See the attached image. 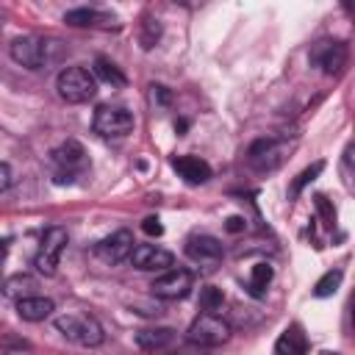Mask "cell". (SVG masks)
Wrapping results in <instances>:
<instances>
[{
  "instance_id": "obj_20",
  "label": "cell",
  "mask_w": 355,
  "mask_h": 355,
  "mask_svg": "<svg viewBox=\"0 0 355 355\" xmlns=\"http://www.w3.org/2000/svg\"><path fill=\"white\" fill-rule=\"evenodd\" d=\"M36 288V280L31 275H14L3 283V294L11 297V300H22V297H31Z\"/></svg>"
},
{
  "instance_id": "obj_23",
  "label": "cell",
  "mask_w": 355,
  "mask_h": 355,
  "mask_svg": "<svg viewBox=\"0 0 355 355\" xmlns=\"http://www.w3.org/2000/svg\"><path fill=\"white\" fill-rule=\"evenodd\" d=\"M341 280H344V272H341V269L324 272V275L316 280V286H313V297H330V294H336L338 286H341Z\"/></svg>"
},
{
  "instance_id": "obj_28",
  "label": "cell",
  "mask_w": 355,
  "mask_h": 355,
  "mask_svg": "<svg viewBox=\"0 0 355 355\" xmlns=\"http://www.w3.org/2000/svg\"><path fill=\"white\" fill-rule=\"evenodd\" d=\"M150 94H153V100L161 103V105H169V100H172V94H169L166 86H150Z\"/></svg>"
},
{
  "instance_id": "obj_15",
  "label": "cell",
  "mask_w": 355,
  "mask_h": 355,
  "mask_svg": "<svg viewBox=\"0 0 355 355\" xmlns=\"http://www.w3.org/2000/svg\"><path fill=\"white\" fill-rule=\"evenodd\" d=\"M53 311H55V302H53L50 297L31 294V297L17 300V313H19V319H25V322H44L47 316H53Z\"/></svg>"
},
{
  "instance_id": "obj_27",
  "label": "cell",
  "mask_w": 355,
  "mask_h": 355,
  "mask_svg": "<svg viewBox=\"0 0 355 355\" xmlns=\"http://www.w3.org/2000/svg\"><path fill=\"white\" fill-rule=\"evenodd\" d=\"M141 230H144L147 236H161V233H164V225H161L158 216H147V219L141 222Z\"/></svg>"
},
{
  "instance_id": "obj_3",
  "label": "cell",
  "mask_w": 355,
  "mask_h": 355,
  "mask_svg": "<svg viewBox=\"0 0 355 355\" xmlns=\"http://www.w3.org/2000/svg\"><path fill=\"white\" fill-rule=\"evenodd\" d=\"M186 338H189L194 347H200V349H214V347H222V344L230 341V324H227L219 313H205V311H202V313L189 324Z\"/></svg>"
},
{
  "instance_id": "obj_18",
  "label": "cell",
  "mask_w": 355,
  "mask_h": 355,
  "mask_svg": "<svg viewBox=\"0 0 355 355\" xmlns=\"http://www.w3.org/2000/svg\"><path fill=\"white\" fill-rule=\"evenodd\" d=\"M64 22L67 25H72V28H94V25H108V22H114V17H108V14H103V11H97V8H72V11H67L64 14Z\"/></svg>"
},
{
  "instance_id": "obj_4",
  "label": "cell",
  "mask_w": 355,
  "mask_h": 355,
  "mask_svg": "<svg viewBox=\"0 0 355 355\" xmlns=\"http://www.w3.org/2000/svg\"><path fill=\"white\" fill-rule=\"evenodd\" d=\"M67 241H69L67 227L53 225V227H47V230H44L42 244H39V252L33 255V266H36V272H39V275L50 277V275H55V272H58L61 252L67 250Z\"/></svg>"
},
{
  "instance_id": "obj_25",
  "label": "cell",
  "mask_w": 355,
  "mask_h": 355,
  "mask_svg": "<svg viewBox=\"0 0 355 355\" xmlns=\"http://www.w3.org/2000/svg\"><path fill=\"white\" fill-rule=\"evenodd\" d=\"M222 302H225L222 288H216V286H205V288L200 291V308H202L205 313H216V311L222 308Z\"/></svg>"
},
{
  "instance_id": "obj_21",
  "label": "cell",
  "mask_w": 355,
  "mask_h": 355,
  "mask_svg": "<svg viewBox=\"0 0 355 355\" xmlns=\"http://www.w3.org/2000/svg\"><path fill=\"white\" fill-rule=\"evenodd\" d=\"M161 39V22L153 17V14H144L141 22H139V44L144 50H153Z\"/></svg>"
},
{
  "instance_id": "obj_22",
  "label": "cell",
  "mask_w": 355,
  "mask_h": 355,
  "mask_svg": "<svg viewBox=\"0 0 355 355\" xmlns=\"http://www.w3.org/2000/svg\"><path fill=\"white\" fill-rule=\"evenodd\" d=\"M272 277H275V269L269 266V263H255L252 266V272H250V291L255 294V297H261L263 291H266V286L272 283Z\"/></svg>"
},
{
  "instance_id": "obj_26",
  "label": "cell",
  "mask_w": 355,
  "mask_h": 355,
  "mask_svg": "<svg viewBox=\"0 0 355 355\" xmlns=\"http://www.w3.org/2000/svg\"><path fill=\"white\" fill-rule=\"evenodd\" d=\"M316 208H319V214L324 216V225H333V222H336V208L327 202V197L319 194V197H316Z\"/></svg>"
},
{
  "instance_id": "obj_1",
  "label": "cell",
  "mask_w": 355,
  "mask_h": 355,
  "mask_svg": "<svg viewBox=\"0 0 355 355\" xmlns=\"http://www.w3.org/2000/svg\"><path fill=\"white\" fill-rule=\"evenodd\" d=\"M55 330L78 347H100L105 338L103 324L92 313H61L55 316Z\"/></svg>"
},
{
  "instance_id": "obj_30",
  "label": "cell",
  "mask_w": 355,
  "mask_h": 355,
  "mask_svg": "<svg viewBox=\"0 0 355 355\" xmlns=\"http://www.w3.org/2000/svg\"><path fill=\"white\" fill-rule=\"evenodd\" d=\"M225 227H227L230 233H239V230H244V219H241V216H230Z\"/></svg>"
},
{
  "instance_id": "obj_13",
  "label": "cell",
  "mask_w": 355,
  "mask_h": 355,
  "mask_svg": "<svg viewBox=\"0 0 355 355\" xmlns=\"http://www.w3.org/2000/svg\"><path fill=\"white\" fill-rule=\"evenodd\" d=\"M53 164L58 166V180H64V178L69 180L75 172H80L86 166V150L80 147V141L69 139L53 150Z\"/></svg>"
},
{
  "instance_id": "obj_33",
  "label": "cell",
  "mask_w": 355,
  "mask_h": 355,
  "mask_svg": "<svg viewBox=\"0 0 355 355\" xmlns=\"http://www.w3.org/2000/svg\"><path fill=\"white\" fill-rule=\"evenodd\" d=\"M3 355H22V352H3Z\"/></svg>"
},
{
  "instance_id": "obj_7",
  "label": "cell",
  "mask_w": 355,
  "mask_h": 355,
  "mask_svg": "<svg viewBox=\"0 0 355 355\" xmlns=\"http://www.w3.org/2000/svg\"><path fill=\"white\" fill-rule=\"evenodd\" d=\"M191 286H194V275L189 269H166L161 277L153 280L150 291L158 300H183L189 297Z\"/></svg>"
},
{
  "instance_id": "obj_9",
  "label": "cell",
  "mask_w": 355,
  "mask_h": 355,
  "mask_svg": "<svg viewBox=\"0 0 355 355\" xmlns=\"http://www.w3.org/2000/svg\"><path fill=\"white\" fill-rule=\"evenodd\" d=\"M133 247H136L133 233H130V230H116V233H111L108 239H103V241L94 247V252H97V258H100L103 263L116 266V263H122V261L130 258Z\"/></svg>"
},
{
  "instance_id": "obj_5",
  "label": "cell",
  "mask_w": 355,
  "mask_h": 355,
  "mask_svg": "<svg viewBox=\"0 0 355 355\" xmlns=\"http://www.w3.org/2000/svg\"><path fill=\"white\" fill-rule=\"evenodd\" d=\"M94 133H100L103 139H122L133 130V114L122 105H100L94 111L92 119Z\"/></svg>"
},
{
  "instance_id": "obj_6",
  "label": "cell",
  "mask_w": 355,
  "mask_h": 355,
  "mask_svg": "<svg viewBox=\"0 0 355 355\" xmlns=\"http://www.w3.org/2000/svg\"><path fill=\"white\" fill-rule=\"evenodd\" d=\"M288 153V144L280 141V139H258L247 147V164L255 169V172H272L283 164Z\"/></svg>"
},
{
  "instance_id": "obj_29",
  "label": "cell",
  "mask_w": 355,
  "mask_h": 355,
  "mask_svg": "<svg viewBox=\"0 0 355 355\" xmlns=\"http://www.w3.org/2000/svg\"><path fill=\"white\" fill-rule=\"evenodd\" d=\"M11 186V166L0 161V191H6Z\"/></svg>"
},
{
  "instance_id": "obj_24",
  "label": "cell",
  "mask_w": 355,
  "mask_h": 355,
  "mask_svg": "<svg viewBox=\"0 0 355 355\" xmlns=\"http://www.w3.org/2000/svg\"><path fill=\"white\" fill-rule=\"evenodd\" d=\"M324 169V161H313L308 169H302L297 178H294V183H291V197H300V191L311 183V180H316V175Z\"/></svg>"
},
{
  "instance_id": "obj_16",
  "label": "cell",
  "mask_w": 355,
  "mask_h": 355,
  "mask_svg": "<svg viewBox=\"0 0 355 355\" xmlns=\"http://www.w3.org/2000/svg\"><path fill=\"white\" fill-rule=\"evenodd\" d=\"M308 352V336L300 324H288L280 338L275 341V355H305Z\"/></svg>"
},
{
  "instance_id": "obj_19",
  "label": "cell",
  "mask_w": 355,
  "mask_h": 355,
  "mask_svg": "<svg viewBox=\"0 0 355 355\" xmlns=\"http://www.w3.org/2000/svg\"><path fill=\"white\" fill-rule=\"evenodd\" d=\"M92 75H94V80L100 78V80H103V83H108L111 89H122V86L128 83V78L122 75V69H119L114 61L103 58V55H97V58H94V72H92Z\"/></svg>"
},
{
  "instance_id": "obj_2",
  "label": "cell",
  "mask_w": 355,
  "mask_h": 355,
  "mask_svg": "<svg viewBox=\"0 0 355 355\" xmlns=\"http://www.w3.org/2000/svg\"><path fill=\"white\" fill-rule=\"evenodd\" d=\"M55 89H58V97L64 103L80 105V103H89L97 94V80L86 67H67V69L58 72Z\"/></svg>"
},
{
  "instance_id": "obj_10",
  "label": "cell",
  "mask_w": 355,
  "mask_h": 355,
  "mask_svg": "<svg viewBox=\"0 0 355 355\" xmlns=\"http://www.w3.org/2000/svg\"><path fill=\"white\" fill-rule=\"evenodd\" d=\"M128 261L141 272H166L175 263V255L158 244H136Z\"/></svg>"
},
{
  "instance_id": "obj_32",
  "label": "cell",
  "mask_w": 355,
  "mask_h": 355,
  "mask_svg": "<svg viewBox=\"0 0 355 355\" xmlns=\"http://www.w3.org/2000/svg\"><path fill=\"white\" fill-rule=\"evenodd\" d=\"M6 255V241H0V258Z\"/></svg>"
},
{
  "instance_id": "obj_12",
  "label": "cell",
  "mask_w": 355,
  "mask_h": 355,
  "mask_svg": "<svg viewBox=\"0 0 355 355\" xmlns=\"http://www.w3.org/2000/svg\"><path fill=\"white\" fill-rule=\"evenodd\" d=\"M311 58H313V64L322 67V72L338 75V72H344V67H347V61H349V50H347L344 42H319V44L313 47Z\"/></svg>"
},
{
  "instance_id": "obj_17",
  "label": "cell",
  "mask_w": 355,
  "mask_h": 355,
  "mask_svg": "<svg viewBox=\"0 0 355 355\" xmlns=\"http://www.w3.org/2000/svg\"><path fill=\"white\" fill-rule=\"evenodd\" d=\"M175 338V330L172 327H147V330H139L136 333V344L144 349V352H155V349H164L169 347Z\"/></svg>"
},
{
  "instance_id": "obj_11",
  "label": "cell",
  "mask_w": 355,
  "mask_h": 355,
  "mask_svg": "<svg viewBox=\"0 0 355 355\" xmlns=\"http://www.w3.org/2000/svg\"><path fill=\"white\" fill-rule=\"evenodd\" d=\"M186 255H189L194 263H202L205 269H214V266L222 261L225 250H222V241H219V239L200 233V236H189V239H186Z\"/></svg>"
},
{
  "instance_id": "obj_31",
  "label": "cell",
  "mask_w": 355,
  "mask_h": 355,
  "mask_svg": "<svg viewBox=\"0 0 355 355\" xmlns=\"http://www.w3.org/2000/svg\"><path fill=\"white\" fill-rule=\"evenodd\" d=\"M172 355H202V352H200V347H197V349H189V347H186V349H175Z\"/></svg>"
},
{
  "instance_id": "obj_8",
  "label": "cell",
  "mask_w": 355,
  "mask_h": 355,
  "mask_svg": "<svg viewBox=\"0 0 355 355\" xmlns=\"http://www.w3.org/2000/svg\"><path fill=\"white\" fill-rule=\"evenodd\" d=\"M47 42L39 36H19L11 42V58L25 69H42L47 64Z\"/></svg>"
},
{
  "instance_id": "obj_14",
  "label": "cell",
  "mask_w": 355,
  "mask_h": 355,
  "mask_svg": "<svg viewBox=\"0 0 355 355\" xmlns=\"http://www.w3.org/2000/svg\"><path fill=\"white\" fill-rule=\"evenodd\" d=\"M172 169L191 186H200L211 178V166L200 158V155H175L172 158Z\"/></svg>"
}]
</instances>
